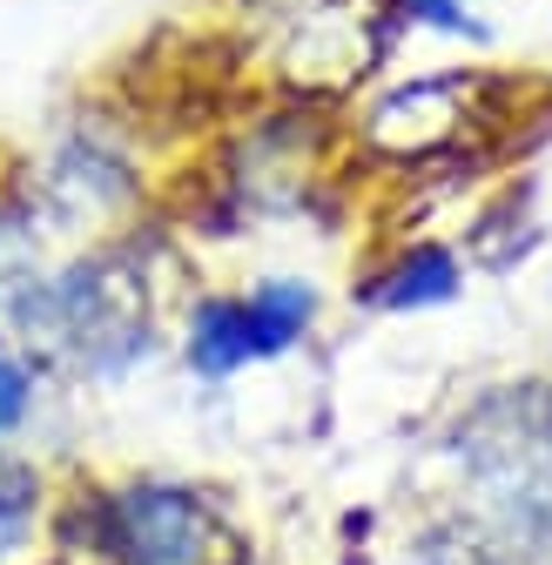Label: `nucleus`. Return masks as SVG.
Masks as SVG:
<instances>
[{
	"label": "nucleus",
	"mask_w": 552,
	"mask_h": 565,
	"mask_svg": "<svg viewBox=\"0 0 552 565\" xmlns=\"http://www.w3.org/2000/svg\"><path fill=\"white\" fill-rule=\"evenodd\" d=\"M102 552L121 565H210L216 512L189 484H121L102 499Z\"/></svg>",
	"instance_id": "2"
},
{
	"label": "nucleus",
	"mask_w": 552,
	"mask_h": 565,
	"mask_svg": "<svg viewBox=\"0 0 552 565\" xmlns=\"http://www.w3.org/2000/svg\"><path fill=\"white\" fill-rule=\"evenodd\" d=\"M34 411V377L21 358H0V438H14Z\"/></svg>",
	"instance_id": "8"
},
{
	"label": "nucleus",
	"mask_w": 552,
	"mask_h": 565,
	"mask_svg": "<svg viewBox=\"0 0 552 565\" xmlns=\"http://www.w3.org/2000/svg\"><path fill=\"white\" fill-rule=\"evenodd\" d=\"M41 519V471L14 451H0V558H14Z\"/></svg>",
	"instance_id": "7"
},
{
	"label": "nucleus",
	"mask_w": 552,
	"mask_h": 565,
	"mask_svg": "<svg viewBox=\"0 0 552 565\" xmlns=\"http://www.w3.org/2000/svg\"><path fill=\"white\" fill-rule=\"evenodd\" d=\"M384 310H432V303H452L458 297V263L445 249H418V256H404L378 290H371Z\"/></svg>",
	"instance_id": "5"
},
{
	"label": "nucleus",
	"mask_w": 552,
	"mask_h": 565,
	"mask_svg": "<svg viewBox=\"0 0 552 565\" xmlns=\"http://www.w3.org/2000/svg\"><path fill=\"white\" fill-rule=\"evenodd\" d=\"M256 358H263V343H256V323H250L243 297H210L195 310V323H189V364L195 371L230 377V371H243Z\"/></svg>",
	"instance_id": "3"
},
{
	"label": "nucleus",
	"mask_w": 552,
	"mask_h": 565,
	"mask_svg": "<svg viewBox=\"0 0 552 565\" xmlns=\"http://www.w3.org/2000/svg\"><path fill=\"white\" fill-rule=\"evenodd\" d=\"M243 303H250V323H256L263 358H276V350H290V343L310 330V317H317V290H310V282H290V276L256 282V290H250Z\"/></svg>",
	"instance_id": "4"
},
{
	"label": "nucleus",
	"mask_w": 552,
	"mask_h": 565,
	"mask_svg": "<svg viewBox=\"0 0 552 565\" xmlns=\"http://www.w3.org/2000/svg\"><path fill=\"white\" fill-rule=\"evenodd\" d=\"M506 552L512 545L492 525H478V519H438L418 539V565H512Z\"/></svg>",
	"instance_id": "6"
},
{
	"label": "nucleus",
	"mask_w": 552,
	"mask_h": 565,
	"mask_svg": "<svg viewBox=\"0 0 552 565\" xmlns=\"http://www.w3.org/2000/svg\"><path fill=\"white\" fill-rule=\"evenodd\" d=\"M452 458L512 552L552 558V384L486 391L452 431Z\"/></svg>",
	"instance_id": "1"
}]
</instances>
